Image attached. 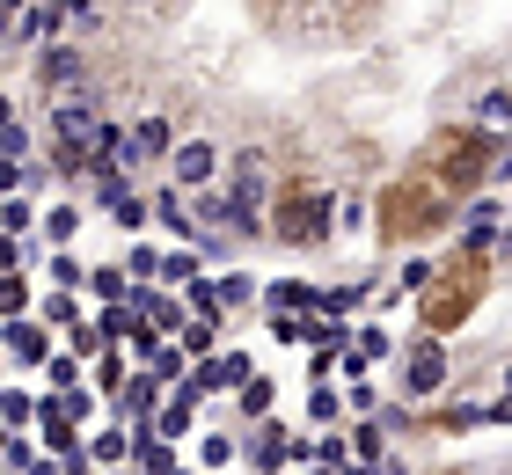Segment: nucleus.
<instances>
[{"label":"nucleus","mask_w":512,"mask_h":475,"mask_svg":"<svg viewBox=\"0 0 512 475\" xmlns=\"http://www.w3.org/2000/svg\"><path fill=\"white\" fill-rule=\"evenodd\" d=\"M469 307H476V271H469V278H461V285H439V300L425 307V322H432V337H439V329H447L454 315H469Z\"/></svg>","instance_id":"12"},{"label":"nucleus","mask_w":512,"mask_h":475,"mask_svg":"<svg viewBox=\"0 0 512 475\" xmlns=\"http://www.w3.org/2000/svg\"><path fill=\"white\" fill-rule=\"evenodd\" d=\"M344 410H352V395H337L330 380H315V395H308V417H315V424H337Z\"/></svg>","instance_id":"19"},{"label":"nucleus","mask_w":512,"mask_h":475,"mask_svg":"<svg viewBox=\"0 0 512 475\" xmlns=\"http://www.w3.org/2000/svg\"><path fill=\"white\" fill-rule=\"evenodd\" d=\"M498 475H512V468H498Z\"/></svg>","instance_id":"46"},{"label":"nucleus","mask_w":512,"mask_h":475,"mask_svg":"<svg viewBox=\"0 0 512 475\" xmlns=\"http://www.w3.org/2000/svg\"><path fill=\"white\" fill-rule=\"evenodd\" d=\"M220 300H227V307H249V300H256V285H249L242 271H220Z\"/></svg>","instance_id":"32"},{"label":"nucleus","mask_w":512,"mask_h":475,"mask_svg":"<svg viewBox=\"0 0 512 475\" xmlns=\"http://www.w3.org/2000/svg\"><path fill=\"white\" fill-rule=\"evenodd\" d=\"M52 278H59V285H88V278H81V264H74V256H52Z\"/></svg>","instance_id":"40"},{"label":"nucleus","mask_w":512,"mask_h":475,"mask_svg":"<svg viewBox=\"0 0 512 475\" xmlns=\"http://www.w3.org/2000/svg\"><path fill=\"white\" fill-rule=\"evenodd\" d=\"M183 351H213V322H191V329H183Z\"/></svg>","instance_id":"38"},{"label":"nucleus","mask_w":512,"mask_h":475,"mask_svg":"<svg viewBox=\"0 0 512 475\" xmlns=\"http://www.w3.org/2000/svg\"><path fill=\"white\" fill-rule=\"evenodd\" d=\"M161 154H176V147H169V117H139V125L125 132L118 169H147V161H161Z\"/></svg>","instance_id":"5"},{"label":"nucleus","mask_w":512,"mask_h":475,"mask_svg":"<svg viewBox=\"0 0 512 475\" xmlns=\"http://www.w3.org/2000/svg\"><path fill=\"white\" fill-rule=\"evenodd\" d=\"M352 446H359V461H374V468L388 461V454H381V432H374V424H359V439H352Z\"/></svg>","instance_id":"35"},{"label":"nucleus","mask_w":512,"mask_h":475,"mask_svg":"<svg viewBox=\"0 0 512 475\" xmlns=\"http://www.w3.org/2000/svg\"><path fill=\"white\" fill-rule=\"evenodd\" d=\"M44 380H52V395H66V388L81 380V351H59V359L44 366Z\"/></svg>","instance_id":"27"},{"label":"nucleus","mask_w":512,"mask_h":475,"mask_svg":"<svg viewBox=\"0 0 512 475\" xmlns=\"http://www.w3.org/2000/svg\"><path fill=\"white\" fill-rule=\"evenodd\" d=\"M505 395H512V366H505Z\"/></svg>","instance_id":"44"},{"label":"nucleus","mask_w":512,"mask_h":475,"mask_svg":"<svg viewBox=\"0 0 512 475\" xmlns=\"http://www.w3.org/2000/svg\"><path fill=\"white\" fill-rule=\"evenodd\" d=\"M37 417H44V402H30V388L0 395V424H8V432H22V424H37Z\"/></svg>","instance_id":"17"},{"label":"nucleus","mask_w":512,"mask_h":475,"mask_svg":"<svg viewBox=\"0 0 512 475\" xmlns=\"http://www.w3.org/2000/svg\"><path fill=\"white\" fill-rule=\"evenodd\" d=\"M491 234H498V205L483 198V205H469V220H461V256H483Z\"/></svg>","instance_id":"15"},{"label":"nucleus","mask_w":512,"mask_h":475,"mask_svg":"<svg viewBox=\"0 0 512 475\" xmlns=\"http://www.w3.org/2000/svg\"><path fill=\"white\" fill-rule=\"evenodd\" d=\"M74 227H81V212H74V205H52V212H44V242H66Z\"/></svg>","instance_id":"29"},{"label":"nucleus","mask_w":512,"mask_h":475,"mask_svg":"<svg viewBox=\"0 0 512 475\" xmlns=\"http://www.w3.org/2000/svg\"><path fill=\"white\" fill-rule=\"evenodd\" d=\"M8 15H15V22H22V15H30V0H8Z\"/></svg>","instance_id":"42"},{"label":"nucleus","mask_w":512,"mask_h":475,"mask_svg":"<svg viewBox=\"0 0 512 475\" xmlns=\"http://www.w3.org/2000/svg\"><path fill=\"white\" fill-rule=\"evenodd\" d=\"M183 307H191L198 322H213L220 307H227V300H220V278H191V285H183Z\"/></svg>","instance_id":"16"},{"label":"nucleus","mask_w":512,"mask_h":475,"mask_svg":"<svg viewBox=\"0 0 512 475\" xmlns=\"http://www.w3.org/2000/svg\"><path fill=\"white\" fill-rule=\"evenodd\" d=\"M432 388H447V344L417 337L410 344V366H403V395H432Z\"/></svg>","instance_id":"3"},{"label":"nucleus","mask_w":512,"mask_h":475,"mask_svg":"<svg viewBox=\"0 0 512 475\" xmlns=\"http://www.w3.org/2000/svg\"><path fill=\"white\" fill-rule=\"evenodd\" d=\"M176 475H198V468H176Z\"/></svg>","instance_id":"45"},{"label":"nucleus","mask_w":512,"mask_h":475,"mask_svg":"<svg viewBox=\"0 0 512 475\" xmlns=\"http://www.w3.org/2000/svg\"><path fill=\"white\" fill-rule=\"evenodd\" d=\"M147 373H154V380H161V388H183V344H176V337H169V344H161V359H154V366H147Z\"/></svg>","instance_id":"25"},{"label":"nucleus","mask_w":512,"mask_h":475,"mask_svg":"<svg viewBox=\"0 0 512 475\" xmlns=\"http://www.w3.org/2000/svg\"><path fill=\"white\" fill-rule=\"evenodd\" d=\"M425 285H432V264H425V256H410L403 278H395V293H425Z\"/></svg>","instance_id":"33"},{"label":"nucleus","mask_w":512,"mask_h":475,"mask_svg":"<svg viewBox=\"0 0 512 475\" xmlns=\"http://www.w3.org/2000/svg\"><path fill=\"white\" fill-rule=\"evenodd\" d=\"M337 190H322V183H293L286 198H278V220H271V234L286 249H330L337 242Z\"/></svg>","instance_id":"2"},{"label":"nucleus","mask_w":512,"mask_h":475,"mask_svg":"<svg viewBox=\"0 0 512 475\" xmlns=\"http://www.w3.org/2000/svg\"><path fill=\"white\" fill-rule=\"evenodd\" d=\"M191 380H198L205 395H220V388H235V395H242L249 380H256V366H249V351H227V359H205Z\"/></svg>","instance_id":"9"},{"label":"nucleus","mask_w":512,"mask_h":475,"mask_svg":"<svg viewBox=\"0 0 512 475\" xmlns=\"http://www.w3.org/2000/svg\"><path fill=\"white\" fill-rule=\"evenodd\" d=\"M483 424H512V395H498V402H491V417H483Z\"/></svg>","instance_id":"41"},{"label":"nucleus","mask_w":512,"mask_h":475,"mask_svg":"<svg viewBox=\"0 0 512 475\" xmlns=\"http://www.w3.org/2000/svg\"><path fill=\"white\" fill-rule=\"evenodd\" d=\"M0 220H8V234H30V205H22V190L8 198V212H0Z\"/></svg>","instance_id":"36"},{"label":"nucleus","mask_w":512,"mask_h":475,"mask_svg":"<svg viewBox=\"0 0 512 475\" xmlns=\"http://www.w3.org/2000/svg\"><path fill=\"white\" fill-rule=\"evenodd\" d=\"M352 351H359V366H374V359H388L395 344H388V329H359V344H352Z\"/></svg>","instance_id":"30"},{"label":"nucleus","mask_w":512,"mask_h":475,"mask_svg":"<svg viewBox=\"0 0 512 475\" xmlns=\"http://www.w3.org/2000/svg\"><path fill=\"white\" fill-rule=\"evenodd\" d=\"M0 315H8V322L30 315V285H22V271H8V285H0Z\"/></svg>","instance_id":"26"},{"label":"nucleus","mask_w":512,"mask_h":475,"mask_svg":"<svg viewBox=\"0 0 512 475\" xmlns=\"http://www.w3.org/2000/svg\"><path fill=\"white\" fill-rule=\"evenodd\" d=\"M264 307H271V315H322V285L278 278V285H264Z\"/></svg>","instance_id":"10"},{"label":"nucleus","mask_w":512,"mask_h":475,"mask_svg":"<svg viewBox=\"0 0 512 475\" xmlns=\"http://www.w3.org/2000/svg\"><path fill=\"white\" fill-rule=\"evenodd\" d=\"M483 417H491V410H483V402H454V410H439L432 424H439V432H476Z\"/></svg>","instance_id":"23"},{"label":"nucleus","mask_w":512,"mask_h":475,"mask_svg":"<svg viewBox=\"0 0 512 475\" xmlns=\"http://www.w3.org/2000/svg\"><path fill=\"white\" fill-rule=\"evenodd\" d=\"M0 154H8V169H30V125H22V117L0 125Z\"/></svg>","instance_id":"21"},{"label":"nucleus","mask_w":512,"mask_h":475,"mask_svg":"<svg viewBox=\"0 0 512 475\" xmlns=\"http://www.w3.org/2000/svg\"><path fill=\"white\" fill-rule=\"evenodd\" d=\"M235 454H242V446L227 439V432H205V439H198V468H227Z\"/></svg>","instance_id":"24"},{"label":"nucleus","mask_w":512,"mask_h":475,"mask_svg":"<svg viewBox=\"0 0 512 475\" xmlns=\"http://www.w3.org/2000/svg\"><path fill=\"white\" fill-rule=\"evenodd\" d=\"M88 293H96L103 307H132V285H125V271H96V278H88Z\"/></svg>","instance_id":"22"},{"label":"nucleus","mask_w":512,"mask_h":475,"mask_svg":"<svg viewBox=\"0 0 512 475\" xmlns=\"http://www.w3.org/2000/svg\"><path fill=\"white\" fill-rule=\"evenodd\" d=\"M59 410H66V417H74V424H81V417H88V410H96V402H88V395H81V388H66V395H59Z\"/></svg>","instance_id":"39"},{"label":"nucleus","mask_w":512,"mask_h":475,"mask_svg":"<svg viewBox=\"0 0 512 475\" xmlns=\"http://www.w3.org/2000/svg\"><path fill=\"white\" fill-rule=\"evenodd\" d=\"M66 22H74V8H66V0H37V8L15 22V44H37V52H44V44H59Z\"/></svg>","instance_id":"8"},{"label":"nucleus","mask_w":512,"mask_h":475,"mask_svg":"<svg viewBox=\"0 0 512 475\" xmlns=\"http://www.w3.org/2000/svg\"><path fill=\"white\" fill-rule=\"evenodd\" d=\"M30 468H44V461H37V446L22 439V432H8V446H0V475H30Z\"/></svg>","instance_id":"20"},{"label":"nucleus","mask_w":512,"mask_h":475,"mask_svg":"<svg viewBox=\"0 0 512 475\" xmlns=\"http://www.w3.org/2000/svg\"><path fill=\"white\" fill-rule=\"evenodd\" d=\"M293 432H286V424H278V417H264V424H256V439L242 446V454H249V468H264V475H278V468H286L293 461Z\"/></svg>","instance_id":"7"},{"label":"nucleus","mask_w":512,"mask_h":475,"mask_svg":"<svg viewBox=\"0 0 512 475\" xmlns=\"http://www.w3.org/2000/svg\"><path fill=\"white\" fill-rule=\"evenodd\" d=\"M476 117H483V125H505V117H512V95H483Z\"/></svg>","instance_id":"34"},{"label":"nucleus","mask_w":512,"mask_h":475,"mask_svg":"<svg viewBox=\"0 0 512 475\" xmlns=\"http://www.w3.org/2000/svg\"><path fill=\"white\" fill-rule=\"evenodd\" d=\"M278 161H271V147H242L235 154V169H227V198H235V234H264L271 220H278Z\"/></svg>","instance_id":"1"},{"label":"nucleus","mask_w":512,"mask_h":475,"mask_svg":"<svg viewBox=\"0 0 512 475\" xmlns=\"http://www.w3.org/2000/svg\"><path fill=\"white\" fill-rule=\"evenodd\" d=\"M271 402H278V395H271V380H249V388L235 395V410H242V417H271Z\"/></svg>","instance_id":"28"},{"label":"nucleus","mask_w":512,"mask_h":475,"mask_svg":"<svg viewBox=\"0 0 512 475\" xmlns=\"http://www.w3.org/2000/svg\"><path fill=\"white\" fill-rule=\"evenodd\" d=\"M220 176V147H205V139H183V147L169 154V183L176 190H205Z\"/></svg>","instance_id":"4"},{"label":"nucleus","mask_w":512,"mask_h":475,"mask_svg":"<svg viewBox=\"0 0 512 475\" xmlns=\"http://www.w3.org/2000/svg\"><path fill=\"white\" fill-rule=\"evenodd\" d=\"M96 468V454H88V446H74V454H59V475H88Z\"/></svg>","instance_id":"37"},{"label":"nucleus","mask_w":512,"mask_h":475,"mask_svg":"<svg viewBox=\"0 0 512 475\" xmlns=\"http://www.w3.org/2000/svg\"><path fill=\"white\" fill-rule=\"evenodd\" d=\"M154 220L169 227L176 242H198V234H205V227H198V212L183 205V190H176V183H169V190H161V198H154Z\"/></svg>","instance_id":"13"},{"label":"nucleus","mask_w":512,"mask_h":475,"mask_svg":"<svg viewBox=\"0 0 512 475\" xmlns=\"http://www.w3.org/2000/svg\"><path fill=\"white\" fill-rule=\"evenodd\" d=\"M59 351H52V322H8V366H52Z\"/></svg>","instance_id":"6"},{"label":"nucleus","mask_w":512,"mask_h":475,"mask_svg":"<svg viewBox=\"0 0 512 475\" xmlns=\"http://www.w3.org/2000/svg\"><path fill=\"white\" fill-rule=\"evenodd\" d=\"M88 454H96L103 468H118V461H132V454H139V439H125L118 424H110V432H96V439H88Z\"/></svg>","instance_id":"18"},{"label":"nucleus","mask_w":512,"mask_h":475,"mask_svg":"<svg viewBox=\"0 0 512 475\" xmlns=\"http://www.w3.org/2000/svg\"><path fill=\"white\" fill-rule=\"evenodd\" d=\"M30 475H59V468H52V461H44V468H30Z\"/></svg>","instance_id":"43"},{"label":"nucleus","mask_w":512,"mask_h":475,"mask_svg":"<svg viewBox=\"0 0 512 475\" xmlns=\"http://www.w3.org/2000/svg\"><path fill=\"white\" fill-rule=\"evenodd\" d=\"M198 264H205V256H183V249H176L169 264H161V285H191V278H198Z\"/></svg>","instance_id":"31"},{"label":"nucleus","mask_w":512,"mask_h":475,"mask_svg":"<svg viewBox=\"0 0 512 475\" xmlns=\"http://www.w3.org/2000/svg\"><path fill=\"white\" fill-rule=\"evenodd\" d=\"M81 74H88V59L74 52V44H44L37 52V81L44 88H81Z\"/></svg>","instance_id":"11"},{"label":"nucleus","mask_w":512,"mask_h":475,"mask_svg":"<svg viewBox=\"0 0 512 475\" xmlns=\"http://www.w3.org/2000/svg\"><path fill=\"white\" fill-rule=\"evenodd\" d=\"M161 402H169V395H161V380L147 373V380H125V395L110 402V410H118V417H132V424H147V417L161 410Z\"/></svg>","instance_id":"14"}]
</instances>
